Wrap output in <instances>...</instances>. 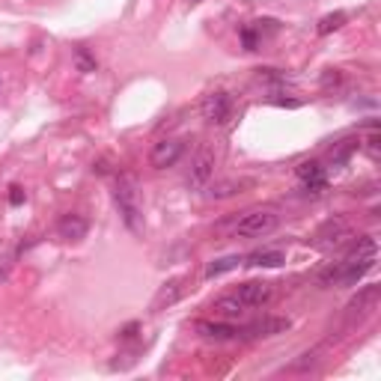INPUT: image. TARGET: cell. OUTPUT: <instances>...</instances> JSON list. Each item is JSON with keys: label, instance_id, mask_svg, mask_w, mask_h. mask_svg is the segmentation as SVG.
Segmentation results:
<instances>
[{"label": "cell", "instance_id": "1", "mask_svg": "<svg viewBox=\"0 0 381 381\" xmlns=\"http://www.w3.org/2000/svg\"><path fill=\"white\" fill-rule=\"evenodd\" d=\"M375 259H378L375 235H360V239L351 244V250L346 253V257H342L340 262H334L331 268L322 271L319 280L325 286H351L375 265Z\"/></svg>", "mask_w": 381, "mask_h": 381}, {"label": "cell", "instance_id": "2", "mask_svg": "<svg viewBox=\"0 0 381 381\" xmlns=\"http://www.w3.org/2000/svg\"><path fill=\"white\" fill-rule=\"evenodd\" d=\"M113 199H116V208H120L122 224L129 226L131 232H143V208H140L138 179H134L131 173H122L120 179H116Z\"/></svg>", "mask_w": 381, "mask_h": 381}, {"label": "cell", "instance_id": "3", "mask_svg": "<svg viewBox=\"0 0 381 381\" xmlns=\"http://www.w3.org/2000/svg\"><path fill=\"white\" fill-rule=\"evenodd\" d=\"M277 224H280L277 212H271V208H253V212H248L235 224V235H241V239H262V235L274 232Z\"/></svg>", "mask_w": 381, "mask_h": 381}, {"label": "cell", "instance_id": "4", "mask_svg": "<svg viewBox=\"0 0 381 381\" xmlns=\"http://www.w3.org/2000/svg\"><path fill=\"white\" fill-rule=\"evenodd\" d=\"M378 298H381V286H378V283L364 286V289H360V292L346 304V322H349V325H360L364 319H369V316H373V310L378 307Z\"/></svg>", "mask_w": 381, "mask_h": 381}, {"label": "cell", "instance_id": "5", "mask_svg": "<svg viewBox=\"0 0 381 381\" xmlns=\"http://www.w3.org/2000/svg\"><path fill=\"white\" fill-rule=\"evenodd\" d=\"M346 235H349V221H346V217H331V221H325L319 230L313 232L310 244L316 250H331V248H337Z\"/></svg>", "mask_w": 381, "mask_h": 381}, {"label": "cell", "instance_id": "6", "mask_svg": "<svg viewBox=\"0 0 381 381\" xmlns=\"http://www.w3.org/2000/svg\"><path fill=\"white\" fill-rule=\"evenodd\" d=\"M232 116V98L224 89H215L203 98V120L208 125H224Z\"/></svg>", "mask_w": 381, "mask_h": 381}, {"label": "cell", "instance_id": "7", "mask_svg": "<svg viewBox=\"0 0 381 381\" xmlns=\"http://www.w3.org/2000/svg\"><path fill=\"white\" fill-rule=\"evenodd\" d=\"M212 176H215V152L212 149H199L194 161H190V173H188V188H206L208 182H212Z\"/></svg>", "mask_w": 381, "mask_h": 381}, {"label": "cell", "instance_id": "8", "mask_svg": "<svg viewBox=\"0 0 381 381\" xmlns=\"http://www.w3.org/2000/svg\"><path fill=\"white\" fill-rule=\"evenodd\" d=\"M182 152H185V143L182 140H176V138L158 140L155 146H152V152H149V164L155 167V170H167V167H173L176 161L182 158Z\"/></svg>", "mask_w": 381, "mask_h": 381}, {"label": "cell", "instance_id": "9", "mask_svg": "<svg viewBox=\"0 0 381 381\" xmlns=\"http://www.w3.org/2000/svg\"><path fill=\"white\" fill-rule=\"evenodd\" d=\"M232 295L239 298L244 307H262L271 298V283H265V280H248V283H241Z\"/></svg>", "mask_w": 381, "mask_h": 381}, {"label": "cell", "instance_id": "10", "mask_svg": "<svg viewBox=\"0 0 381 381\" xmlns=\"http://www.w3.org/2000/svg\"><path fill=\"white\" fill-rule=\"evenodd\" d=\"M298 179L304 182V188L310 190V194H322L325 188H328V179H325V167L319 161H301V164L295 167Z\"/></svg>", "mask_w": 381, "mask_h": 381}, {"label": "cell", "instance_id": "11", "mask_svg": "<svg viewBox=\"0 0 381 381\" xmlns=\"http://www.w3.org/2000/svg\"><path fill=\"white\" fill-rule=\"evenodd\" d=\"M289 328V319H257V322H250V325H239V337H250V340H257V337H274V334L280 331H286Z\"/></svg>", "mask_w": 381, "mask_h": 381}, {"label": "cell", "instance_id": "12", "mask_svg": "<svg viewBox=\"0 0 381 381\" xmlns=\"http://www.w3.org/2000/svg\"><path fill=\"white\" fill-rule=\"evenodd\" d=\"M89 230V221L84 215H63L60 224H57V232L63 241H80Z\"/></svg>", "mask_w": 381, "mask_h": 381}, {"label": "cell", "instance_id": "13", "mask_svg": "<svg viewBox=\"0 0 381 381\" xmlns=\"http://www.w3.org/2000/svg\"><path fill=\"white\" fill-rule=\"evenodd\" d=\"M197 334H203L206 340H239V325L232 322H197Z\"/></svg>", "mask_w": 381, "mask_h": 381}, {"label": "cell", "instance_id": "14", "mask_svg": "<svg viewBox=\"0 0 381 381\" xmlns=\"http://www.w3.org/2000/svg\"><path fill=\"white\" fill-rule=\"evenodd\" d=\"M179 298H182V280H170V283L161 286L158 295L152 298V313H158V310H164V307L176 304Z\"/></svg>", "mask_w": 381, "mask_h": 381}, {"label": "cell", "instance_id": "15", "mask_svg": "<svg viewBox=\"0 0 381 381\" xmlns=\"http://www.w3.org/2000/svg\"><path fill=\"white\" fill-rule=\"evenodd\" d=\"M212 310L217 319H226V322H235L239 316L244 313V304L239 301L235 295H226V298H217V301L212 304Z\"/></svg>", "mask_w": 381, "mask_h": 381}, {"label": "cell", "instance_id": "16", "mask_svg": "<svg viewBox=\"0 0 381 381\" xmlns=\"http://www.w3.org/2000/svg\"><path fill=\"white\" fill-rule=\"evenodd\" d=\"M286 262V253L280 248H271V250H253L248 257V265H262V268H277Z\"/></svg>", "mask_w": 381, "mask_h": 381}, {"label": "cell", "instance_id": "17", "mask_svg": "<svg viewBox=\"0 0 381 381\" xmlns=\"http://www.w3.org/2000/svg\"><path fill=\"white\" fill-rule=\"evenodd\" d=\"M239 265H241L239 257H221V259H215V262H208V265H206V277L208 280L221 277V274H226V271H232V268H239Z\"/></svg>", "mask_w": 381, "mask_h": 381}, {"label": "cell", "instance_id": "18", "mask_svg": "<svg viewBox=\"0 0 381 381\" xmlns=\"http://www.w3.org/2000/svg\"><path fill=\"white\" fill-rule=\"evenodd\" d=\"M358 149H360V140L358 138L340 140V146L331 149V161H334V164H342V161H349V155H351V152H358Z\"/></svg>", "mask_w": 381, "mask_h": 381}, {"label": "cell", "instance_id": "19", "mask_svg": "<svg viewBox=\"0 0 381 381\" xmlns=\"http://www.w3.org/2000/svg\"><path fill=\"white\" fill-rule=\"evenodd\" d=\"M346 24V12H331V15H325L322 21H319V36H328V33H334V30H340V27Z\"/></svg>", "mask_w": 381, "mask_h": 381}, {"label": "cell", "instance_id": "20", "mask_svg": "<svg viewBox=\"0 0 381 381\" xmlns=\"http://www.w3.org/2000/svg\"><path fill=\"white\" fill-rule=\"evenodd\" d=\"M316 360H319V349H313V351H304V355L298 358L295 364H289L286 369H289V373H304V369H313V367H316Z\"/></svg>", "mask_w": 381, "mask_h": 381}, {"label": "cell", "instance_id": "21", "mask_svg": "<svg viewBox=\"0 0 381 381\" xmlns=\"http://www.w3.org/2000/svg\"><path fill=\"white\" fill-rule=\"evenodd\" d=\"M239 188H241L239 182H221V185H215V188H212V197H215V199L232 197V194H235V190H239Z\"/></svg>", "mask_w": 381, "mask_h": 381}, {"label": "cell", "instance_id": "22", "mask_svg": "<svg viewBox=\"0 0 381 381\" xmlns=\"http://www.w3.org/2000/svg\"><path fill=\"white\" fill-rule=\"evenodd\" d=\"M75 63H78V69H80V72H96V60L89 57V54H87L84 48H78V51H75Z\"/></svg>", "mask_w": 381, "mask_h": 381}, {"label": "cell", "instance_id": "23", "mask_svg": "<svg viewBox=\"0 0 381 381\" xmlns=\"http://www.w3.org/2000/svg\"><path fill=\"white\" fill-rule=\"evenodd\" d=\"M9 203H12V206H21L24 203V190L18 188V185L9 188Z\"/></svg>", "mask_w": 381, "mask_h": 381}, {"label": "cell", "instance_id": "24", "mask_svg": "<svg viewBox=\"0 0 381 381\" xmlns=\"http://www.w3.org/2000/svg\"><path fill=\"white\" fill-rule=\"evenodd\" d=\"M367 152H369L373 158H378V131L369 134V140H367Z\"/></svg>", "mask_w": 381, "mask_h": 381}, {"label": "cell", "instance_id": "25", "mask_svg": "<svg viewBox=\"0 0 381 381\" xmlns=\"http://www.w3.org/2000/svg\"><path fill=\"white\" fill-rule=\"evenodd\" d=\"M9 265H12L9 259H0V280H6V277H9Z\"/></svg>", "mask_w": 381, "mask_h": 381}, {"label": "cell", "instance_id": "26", "mask_svg": "<svg viewBox=\"0 0 381 381\" xmlns=\"http://www.w3.org/2000/svg\"><path fill=\"white\" fill-rule=\"evenodd\" d=\"M134 331H138V325H129V328L122 331V337H125V340H129V337H134Z\"/></svg>", "mask_w": 381, "mask_h": 381}]
</instances>
